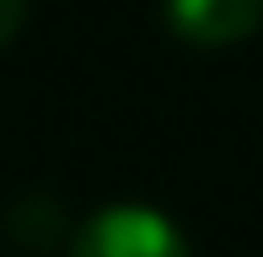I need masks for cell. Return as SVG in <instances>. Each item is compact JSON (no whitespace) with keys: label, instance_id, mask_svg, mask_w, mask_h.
<instances>
[{"label":"cell","instance_id":"cell-3","mask_svg":"<svg viewBox=\"0 0 263 257\" xmlns=\"http://www.w3.org/2000/svg\"><path fill=\"white\" fill-rule=\"evenodd\" d=\"M22 22H27V0H0V49L22 32Z\"/></svg>","mask_w":263,"mask_h":257},{"label":"cell","instance_id":"cell-1","mask_svg":"<svg viewBox=\"0 0 263 257\" xmlns=\"http://www.w3.org/2000/svg\"><path fill=\"white\" fill-rule=\"evenodd\" d=\"M70 257H188V241L161 209L107 204L76 230Z\"/></svg>","mask_w":263,"mask_h":257},{"label":"cell","instance_id":"cell-2","mask_svg":"<svg viewBox=\"0 0 263 257\" xmlns=\"http://www.w3.org/2000/svg\"><path fill=\"white\" fill-rule=\"evenodd\" d=\"M263 0H166V27L194 49H231L253 38Z\"/></svg>","mask_w":263,"mask_h":257}]
</instances>
